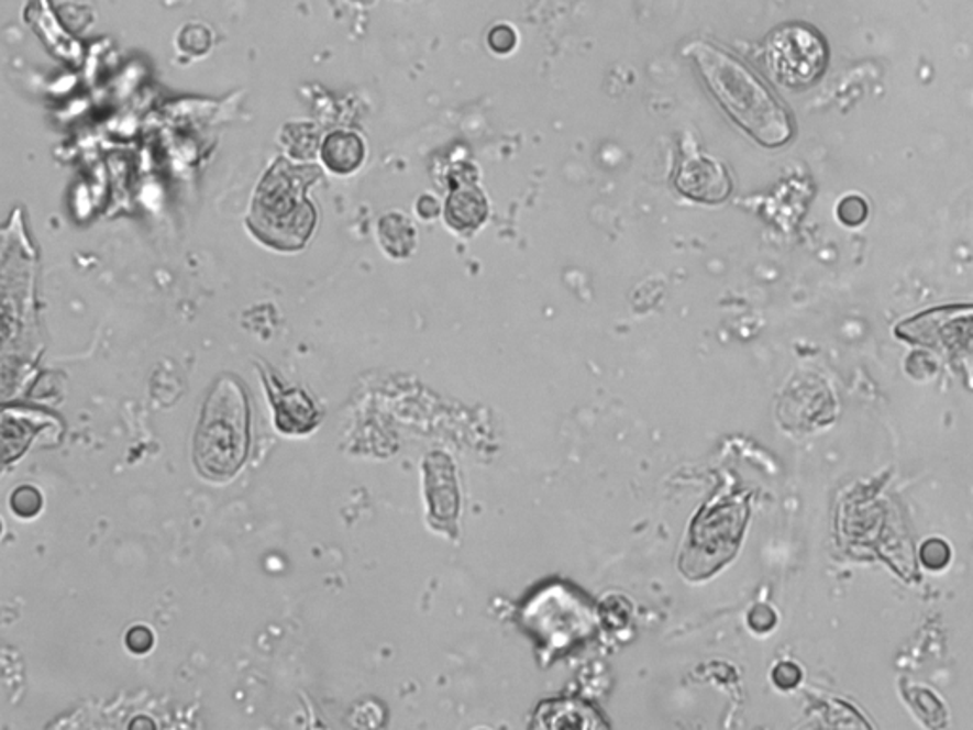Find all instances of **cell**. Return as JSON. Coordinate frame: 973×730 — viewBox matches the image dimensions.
Segmentation results:
<instances>
[{
  "mask_svg": "<svg viewBox=\"0 0 973 730\" xmlns=\"http://www.w3.org/2000/svg\"><path fill=\"white\" fill-rule=\"evenodd\" d=\"M694 59L722 109L764 147L792 140L789 114L745 65L709 44H696Z\"/></svg>",
  "mask_w": 973,
  "mask_h": 730,
  "instance_id": "obj_1",
  "label": "cell"
},
{
  "mask_svg": "<svg viewBox=\"0 0 973 730\" xmlns=\"http://www.w3.org/2000/svg\"><path fill=\"white\" fill-rule=\"evenodd\" d=\"M250 445V408L244 388L221 377L203 403L195 438V461L202 476L232 478L242 468Z\"/></svg>",
  "mask_w": 973,
  "mask_h": 730,
  "instance_id": "obj_2",
  "label": "cell"
},
{
  "mask_svg": "<svg viewBox=\"0 0 973 730\" xmlns=\"http://www.w3.org/2000/svg\"><path fill=\"white\" fill-rule=\"evenodd\" d=\"M307 177L301 169L286 166L270 169L255 198L253 219L261 231L268 232L273 246H301L314 225V210L310 208L305 189Z\"/></svg>",
  "mask_w": 973,
  "mask_h": 730,
  "instance_id": "obj_3",
  "label": "cell"
},
{
  "mask_svg": "<svg viewBox=\"0 0 973 730\" xmlns=\"http://www.w3.org/2000/svg\"><path fill=\"white\" fill-rule=\"evenodd\" d=\"M766 69L779 85L792 90L812 86L826 69L823 38L803 23L776 29L764 46Z\"/></svg>",
  "mask_w": 973,
  "mask_h": 730,
  "instance_id": "obj_4",
  "label": "cell"
},
{
  "mask_svg": "<svg viewBox=\"0 0 973 730\" xmlns=\"http://www.w3.org/2000/svg\"><path fill=\"white\" fill-rule=\"evenodd\" d=\"M675 187L683 197L696 202L715 204L729 198L732 181L721 162L696 153L681 162L679 172L675 176Z\"/></svg>",
  "mask_w": 973,
  "mask_h": 730,
  "instance_id": "obj_5",
  "label": "cell"
},
{
  "mask_svg": "<svg viewBox=\"0 0 973 730\" xmlns=\"http://www.w3.org/2000/svg\"><path fill=\"white\" fill-rule=\"evenodd\" d=\"M489 213L485 195L474 182H458L449 195L445 219L458 232H472L484 225Z\"/></svg>",
  "mask_w": 973,
  "mask_h": 730,
  "instance_id": "obj_6",
  "label": "cell"
},
{
  "mask_svg": "<svg viewBox=\"0 0 973 730\" xmlns=\"http://www.w3.org/2000/svg\"><path fill=\"white\" fill-rule=\"evenodd\" d=\"M274 409H276V424L281 432L288 434H302L314 429L318 421L312 401L301 390H276L270 396Z\"/></svg>",
  "mask_w": 973,
  "mask_h": 730,
  "instance_id": "obj_7",
  "label": "cell"
},
{
  "mask_svg": "<svg viewBox=\"0 0 973 730\" xmlns=\"http://www.w3.org/2000/svg\"><path fill=\"white\" fill-rule=\"evenodd\" d=\"M320 156L325 164V168H330L335 174H352L356 172L365 158L364 141L360 140L352 132H333L323 140Z\"/></svg>",
  "mask_w": 973,
  "mask_h": 730,
  "instance_id": "obj_8",
  "label": "cell"
},
{
  "mask_svg": "<svg viewBox=\"0 0 973 730\" xmlns=\"http://www.w3.org/2000/svg\"><path fill=\"white\" fill-rule=\"evenodd\" d=\"M378 240L394 259H406L417 246V231L411 219L399 211H390L378 221Z\"/></svg>",
  "mask_w": 973,
  "mask_h": 730,
  "instance_id": "obj_9",
  "label": "cell"
},
{
  "mask_svg": "<svg viewBox=\"0 0 973 730\" xmlns=\"http://www.w3.org/2000/svg\"><path fill=\"white\" fill-rule=\"evenodd\" d=\"M179 48L192 56H202L211 46V33L203 25L190 23L187 27L181 29V33L177 36Z\"/></svg>",
  "mask_w": 973,
  "mask_h": 730,
  "instance_id": "obj_10",
  "label": "cell"
},
{
  "mask_svg": "<svg viewBox=\"0 0 973 730\" xmlns=\"http://www.w3.org/2000/svg\"><path fill=\"white\" fill-rule=\"evenodd\" d=\"M43 506V497L36 491L35 487L23 485L22 489L12 495V508L15 513H20L22 518H33Z\"/></svg>",
  "mask_w": 973,
  "mask_h": 730,
  "instance_id": "obj_11",
  "label": "cell"
},
{
  "mask_svg": "<svg viewBox=\"0 0 973 730\" xmlns=\"http://www.w3.org/2000/svg\"><path fill=\"white\" fill-rule=\"evenodd\" d=\"M867 204L860 197H847L839 206V218L842 223L855 226L860 225L867 218Z\"/></svg>",
  "mask_w": 973,
  "mask_h": 730,
  "instance_id": "obj_12",
  "label": "cell"
},
{
  "mask_svg": "<svg viewBox=\"0 0 973 730\" xmlns=\"http://www.w3.org/2000/svg\"><path fill=\"white\" fill-rule=\"evenodd\" d=\"M126 645L132 653L145 654L151 646L155 645V635L147 626H133L132 630L128 632Z\"/></svg>",
  "mask_w": 973,
  "mask_h": 730,
  "instance_id": "obj_13",
  "label": "cell"
},
{
  "mask_svg": "<svg viewBox=\"0 0 973 730\" xmlns=\"http://www.w3.org/2000/svg\"><path fill=\"white\" fill-rule=\"evenodd\" d=\"M417 211H419V215H421L422 219H432L438 215L440 206L435 202V198L422 197L421 200L417 202Z\"/></svg>",
  "mask_w": 973,
  "mask_h": 730,
  "instance_id": "obj_14",
  "label": "cell"
}]
</instances>
